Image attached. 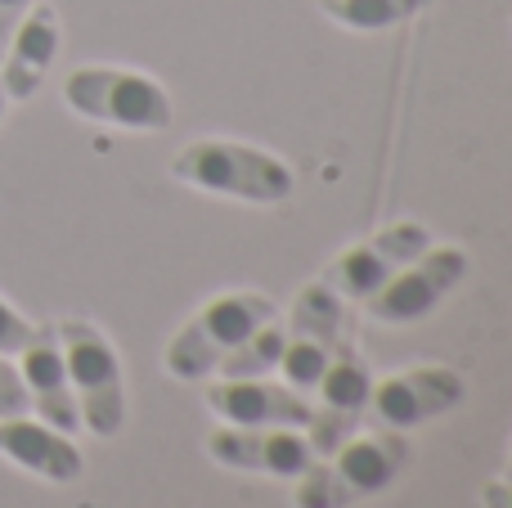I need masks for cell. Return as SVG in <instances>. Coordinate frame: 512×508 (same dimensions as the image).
<instances>
[{"mask_svg":"<svg viewBox=\"0 0 512 508\" xmlns=\"http://www.w3.org/2000/svg\"><path fill=\"white\" fill-rule=\"evenodd\" d=\"M414 459L409 432L355 428L342 446L315 455V464L292 477V508H355L387 491Z\"/></svg>","mask_w":512,"mask_h":508,"instance_id":"6da1fadb","label":"cell"},{"mask_svg":"<svg viewBox=\"0 0 512 508\" xmlns=\"http://www.w3.org/2000/svg\"><path fill=\"white\" fill-rule=\"evenodd\" d=\"M171 180L198 189V194H216V198H234V203H256V207H274L283 198H292V167L270 149H256L243 140H221L207 135L194 140L171 158Z\"/></svg>","mask_w":512,"mask_h":508,"instance_id":"7a4b0ae2","label":"cell"},{"mask_svg":"<svg viewBox=\"0 0 512 508\" xmlns=\"http://www.w3.org/2000/svg\"><path fill=\"white\" fill-rule=\"evenodd\" d=\"M274 311V302L265 293H221L212 302H203L176 333H171L167 351H162V369L176 383H203L207 374L221 369V360L239 347L243 338L265 324Z\"/></svg>","mask_w":512,"mask_h":508,"instance_id":"3957f363","label":"cell"},{"mask_svg":"<svg viewBox=\"0 0 512 508\" xmlns=\"http://www.w3.org/2000/svg\"><path fill=\"white\" fill-rule=\"evenodd\" d=\"M59 347L68 365V383L77 396L81 428L90 437H117L126 428V374L117 347L90 320H59Z\"/></svg>","mask_w":512,"mask_h":508,"instance_id":"277c9868","label":"cell"},{"mask_svg":"<svg viewBox=\"0 0 512 508\" xmlns=\"http://www.w3.org/2000/svg\"><path fill=\"white\" fill-rule=\"evenodd\" d=\"M63 99L77 117L122 131H167L171 95L162 81L135 68H77L63 81Z\"/></svg>","mask_w":512,"mask_h":508,"instance_id":"5b68a950","label":"cell"},{"mask_svg":"<svg viewBox=\"0 0 512 508\" xmlns=\"http://www.w3.org/2000/svg\"><path fill=\"white\" fill-rule=\"evenodd\" d=\"M342 306L346 302L324 279L306 284L292 297V311H288V320H283V356H279L274 378H279L283 387H292L297 396L315 392L319 374H324L328 360H333L337 342H342V333H346Z\"/></svg>","mask_w":512,"mask_h":508,"instance_id":"8992f818","label":"cell"},{"mask_svg":"<svg viewBox=\"0 0 512 508\" xmlns=\"http://www.w3.org/2000/svg\"><path fill=\"white\" fill-rule=\"evenodd\" d=\"M463 279H468V252L459 243H432L409 266H400L373 297H364L360 306L373 324L405 329V324L427 320Z\"/></svg>","mask_w":512,"mask_h":508,"instance_id":"52a82bcc","label":"cell"},{"mask_svg":"<svg viewBox=\"0 0 512 508\" xmlns=\"http://www.w3.org/2000/svg\"><path fill=\"white\" fill-rule=\"evenodd\" d=\"M463 396H468V383H463L459 369L409 365L387 378H373L369 405H364V423H369V428L414 432V428H423V423L450 414Z\"/></svg>","mask_w":512,"mask_h":508,"instance_id":"ba28073f","label":"cell"},{"mask_svg":"<svg viewBox=\"0 0 512 508\" xmlns=\"http://www.w3.org/2000/svg\"><path fill=\"white\" fill-rule=\"evenodd\" d=\"M423 248H432V230H427L423 221H391V225H382V230L355 239L346 252H337L319 279H324L342 302H364V297L378 293L400 266H409Z\"/></svg>","mask_w":512,"mask_h":508,"instance_id":"9c48e42d","label":"cell"},{"mask_svg":"<svg viewBox=\"0 0 512 508\" xmlns=\"http://www.w3.org/2000/svg\"><path fill=\"white\" fill-rule=\"evenodd\" d=\"M369 360L360 356L351 333H342L337 342L333 360L328 369L319 374L315 392L306 396L310 401V423H306V437L315 446V455H328L333 446H342L355 428H364V405H369Z\"/></svg>","mask_w":512,"mask_h":508,"instance_id":"30bf717a","label":"cell"},{"mask_svg":"<svg viewBox=\"0 0 512 508\" xmlns=\"http://www.w3.org/2000/svg\"><path fill=\"white\" fill-rule=\"evenodd\" d=\"M207 459L230 473H256V477H301L315 464L306 428H239V423H216L207 432Z\"/></svg>","mask_w":512,"mask_h":508,"instance_id":"8fae6325","label":"cell"},{"mask_svg":"<svg viewBox=\"0 0 512 508\" xmlns=\"http://www.w3.org/2000/svg\"><path fill=\"white\" fill-rule=\"evenodd\" d=\"M207 410L239 428H306L310 401L283 387L279 378H216L203 392Z\"/></svg>","mask_w":512,"mask_h":508,"instance_id":"7c38bea8","label":"cell"},{"mask_svg":"<svg viewBox=\"0 0 512 508\" xmlns=\"http://www.w3.org/2000/svg\"><path fill=\"white\" fill-rule=\"evenodd\" d=\"M18 378L27 387L36 419H45L59 432H77L81 414H77V396L68 383V365H63V347H59V329L54 324H36L27 347L18 351Z\"/></svg>","mask_w":512,"mask_h":508,"instance_id":"4fadbf2b","label":"cell"},{"mask_svg":"<svg viewBox=\"0 0 512 508\" xmlns=\"http://www.w3.org/2000/svg\"><path fill=\"white\" fill-rule=\"evenodd\" d=\"M0 459H9L14 468H23V473L54 482V486L77 482L81 468H86L72 432L50 428L45 419H32V414L0 419Z\"/></svg>","mask_w":512,"mask_h":508,"instance_id":"5bb4252c","label":"cell"},{"mask_svg":"<svg viewBox=\"0 0 512 508\" xmlns=\"http://www.w3.org/2000/svg\"><path fill=\"white\" fill-rule=\"evenodd\" d=\"M54 54H59V14L50 5H36L14 27L5 54H0V90L5 99H32L41 90L45 72H50Z\"/></svg>","mask_w":512,"mask_h":508,"instance_id":"9a60e30c","label":"cell"},{"mask_svg":"<svg viewBox=\"0 0 512 508\" xmlns=\"http://www.w3.org/2000/svg\"><path fill=\"white\" fill-rule=\"evenodd\" d=\"M427 5L432 0H319V9L351 32H387V27H400L414 14H423Z\"/></svg>","mask_w":512,"mask_h":508,"instance_id":"2e32d148","label":"cell"},{"mask_svg":"<svg viewBox=\"0 0 512 508\" xmlns=\"http://www.w3.org/2000/svg\"><path fill=\"white\" fill-rule=\"evenodd\" d=\"M283 356V315H270L265 324H256L248 338L221 360L216 374L221 378H270L279 369Z\"/></svg>","mask_w":512,"mask_h":508,"instance_id":"e0dca14e","label":"cell"},{"mask_svg":"<svg viewBox=\"0 0 512 508\" xmlns=\"http://www.w3.org/2000/svg\"><path fill=\"white\" fill-rule=\"evenodd\" d=\"M32 401H27V387L18 378V365L9 356H0V419H14V414H27Z\"/></svg>","mask_w":512,"mask_h":508,"instance_id":"ac0fdd59","label":"cell"},{"mask_svg":"<svg viewBox=\"0 0 512 508\" xmlns=\"http://www.w3.org/2000/svg\"><path fill=\"white\" fill-rule=\"evenodd\" d=\"M32 329L36 324H27L23 315L0 297V356H18V351L27 347V338H32Z\"/></svg>","mask_w":512,"mask_h":508,"instance_id":"d6986e66","label":"cell"},{"mask_svg":"<svg viewBox=\"0 0 512 508\" xmlns=\"http://www.w3.org/2000/svg\"><path fill=\"white\" fill-rule=\"evenodd\" d=\"M27 9H32V0H0V54H5L9 36H14V27L23 23Z\"/></svg>","mask_w":512,"mask_h":508,"instance_id":"ffe728a7","label":"cell"},{"mask_svg":"<svg viewBox=\"0 0 512 508\" xmlns=\"http://www.w3.org/2000/svg\"><path fill=\"white\" fill-rule=\"evenodd\" d=\"M481 508H512V477L481 486Z\"/></svg>","mask_w":512,"mask_h":508,"instance_id":"44dd1931","label":"cell"},{"mask_svg":"<svg viewBox=\"0 0 512 508\" xmlns=\"http://www.w3.org/2000/svg\"><path fill=\"white\" fill-rule=\"evenodd\" d=\"M0 117H5V90H0Z\"/></svg>","mask_w":512,"mask_h":508,"instance_id":"7402d4cb","label":"cell"},{"mask_svg":"<svg viewBox=\"0 0 512 508\" xmlns=\"http://www.w3.org/2000/svg\"><path fill=\"white\" fill-rule=\"evenodd\" d=\"M504 477H512V450H508V473Z\"/></svg>","mask_w":512,"mask_h":508,"instance_id":"603a6c76","label":"cell"}]
</instances>
